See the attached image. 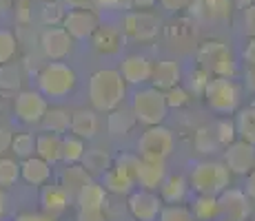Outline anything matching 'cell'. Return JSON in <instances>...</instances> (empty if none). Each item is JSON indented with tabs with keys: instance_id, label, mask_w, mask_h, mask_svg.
I'll return each mask as SVG.
<instances>
[{
	"instance_id": "obj_1",
	"label": "cell",
	"mask_w": 255,
	"mask_h": 221,
	"mask_svg": "<svg viewBox=\"0 0 255 221\" xmlns=\"http://www.w3.org/2000/svg\"><path fill=\"white\" fill-rule=\"evenodd\" d=\"M127 97V82L118 69H98L89 77V102L93 111L111 113L120 109Z\"/></svg>"
},
{
	"instance_id": "obj_2",
	"label": "cell",
	"mask_w": 255,
	"mask_h": 221,
	"mask_svg": "<svg viewBox=\"0 0 255 221\" xmlns=\"http://www.w3.org/2000/svg\"><path fill=\"white\" fill-rule=\"evenodd\" d=\"M231 186V173L222 161H198L191 166L189 173V188L198 195H220Z\"/></svg>"
},
{
	"instance_id": "obj_3",
	"label": "cell",
	"mask_w": 255,
	"mask_h": 221,
	"mask_svg": "<svg viewBox=\"0 0 255 221\" xmlns=\"http://www.w3.org/2000/svg\"><path fill=\"white\" fill-rule=\"evenodd\" d=\"M78 84L76 71L65 62H47L38 73V91L51 100H62Z\"/></svg>"
},
{
	"instance_id": "obj_4",
	"label": "cell",
	"mask_w": 255,
	"mask_h": 221,
	"mask_svg": "<svg viewBox=\"0 0 255 221\" xmlns=\"http://www.w3.org/2000/svg\"><path fill=\"white\" fill-rule=\"evenodd\" d=\"M131 113H133L135 122L144 126H158L164 122L169 106H166V97L162 91L153 86L138 88L131 97Z\"/></svg>"
},
{
	"instance_id": "obj_5",
	"label": "cell",
	"mask_w": 255,
	"mask_h": 221,
	"mask_svg": "<svg viewBox=\"0 0 255 221\" xmlns=\"http://www.w3.org/2000/svg\"><path fill=\"white\" fill-rule=\"evenodd\" d=\"M198 62H200V69H204L213 77H233L238 73L231 49L218 40H209L200 44Z\"/></svg>"
},
{
	"instance_id": "obj_6",
	"label": "cell",
	"mask_w": 255,
	"mask_h": 221,
	"mask_svg": "<svg viewBox=\"0 0 255 221\" xmlns=\"http://www.w3.org/2000/svg\"><path fill=\"white\" fill-rule=\"evenodd\" d=\"M175 148V137L166 126H146V131L140 135L138 144H135V155L142 159H153V161H166Z\"/></svg>"
},
{
	"instance_id": "obj_7",
	"label": "cell",
	"mask_w": 255,
	"mask_h": 221,
	"mask_svg": "<svg viewBox=\"0 0 255 221\" xmlns=\"http://www.w3.org/2000/svg\"><path fill=\"white\" fill-rule=\"evenodd\" d=\"M240 86L235 84L233 77H211L204 88V97H207V104L215 113H224V115H231L238 111L240 106Z\"/></svg>"
},
{
	"instance_id": "obj_8",
	"label": "cell",
	"mask_w": 255,
	"mask_h": 221,
	"mask_svg": "<svg viewBox=\"0 0 255 221\" xmlns=\"http://www.w3.org/2000/svg\"><path fill=\"white\" fill-rule=\"evenodd\" d=\"M135 164L138 155H120L116 164L102 175V186L107 193L114 195H129L135 188Z\"/></svg>"
},
{
	"instance_id": "obj_9",
	"label": "cell",
	"mask_w": 255,
	"mask_h": 221,
	"mask_svg": "<svg viewBox=\"0 0 255 221\" xmlns=\"http://www.w3.org/2000/svg\"><path fill=\"white\" fill-rule=\"evenodd\" d=\"M160 27H162L160 18L153 11H146V9H133L122 20V33L135 42L155 40L160 33Z\"/></svg>"
},
{
	"instance_id": "obj_10",
	"label": "cell",
	"mask_w": 255,
	"mask_h": 221,
	"mask_svg": "<svg viewBox=\"0 0 255 221\" xmlns=\"http://www.w3.org/2000/svg\"><path fill=\"white\" fill-rule=\"evenodd\" d=\"M47 109H49L47 97L40 91H33V88L18 91L16 97H13V115H16L18 122H22L27 126L40 124Z\"/></svg>"
},
{
	"instance_id": "obj_11",
	"label": "cell",
	"mask_w": 255,
	"mask_h": 221,
	"mask_svg": "<svg viewBox=\"0 0 255 221\" xmlns=\"http://www.w3.org/2000/svg\"><path fill=\"white\" fill-rule=\"evenodd\" d=\"M62 29L73 40H89L100 27V16L93 9H69L62 18Z\"/></svg>"
},
{
	"instance_id": "obj_12",
	"label": "cell",
	"mask_w": 255,
	"mask_h": 221,
	"mask_svg": "<svg viewBox=\"0 0 255 221\" xmlns=\"http://www.w3.org/2000/svg\"><path fill=\"white\" fill-rule=\"evenodd\" d=\"M131 217L135 221H155L160 210L164 208V201L155 190H133L129 193V201H127Z\"/></svg>"
},
{
	"instance_id": "obj_13",
	"label": "cell",
	"mask_w": 255,
	"mask_h": 221,
	"mask_svg": "<svg viewBox=\"0 0 255 221\" xmlns=\"http://www.w3.org/2000/svg\"><path fill=\"white\" fill-rule=\"evenodd\" d=\"M224 166L231 175H251L255 170V146L242 140H235L224 150Z\"/></svg>"
},
{
	"instance_id": "obj_14",
	"label": "cell",
	"mask_w": 255,
	"mask_h": 221,
	"mask_svg": "<svg viewBox=\"0 0 255 221\" xmlns=\"http://www.w3.org/2000/svg\"><path fill=\"white\" fill-rule=\"evenodd\" d=\"M73 38L62 27H47L40 33V49L51 62H58L71 53Z\"/></svg>"
},
{
	"instance_id": "obj_15",
	"label": "cell",
	"mask_w": 255,
	"mask_h": 221,
	"mask_svg": "<svg viewBox=\"0 0 255 221\" xmlns=\"http://www.w3.org/2000/svg\"><path fill=\"white\" fill-rule=\"evenodd\" d=\"M120 75L127 84L131 86H142L146 82H151V73H153V62L146 56H140V53H131V56H125L120 62Z\"/></svg>"
},
{
	"instance_id": "obj_16",
	"label": "cell",
	"mask_w": 255,
	"mask_h": 221,
	"mask_svg": "<svg viewBox=\"0 0 255 221\" xmlns=\"http://www.w3.org/2000/svg\"><path fill=\"white\" fill-rule=\"evenodd\" d=\"M218 201H220V210L227 219L231 221H247L251 219V204H249V197L244 190H238V188H227L218 195Z\"/></svg>"
},
{
	"instance_id": "obj_17",
	"label": "cell",
	"mask_w": 255,
	"mask_h": 221,
	"mask_svg": "<svg viewBox=\"0 0 255 221\" xmlns=\"http://www.w3.org/2000/svg\"><path fill=\"white\" fill-rule=\"evenodd\" d=\"M164 179H166L164 161L138 157V164H135V186H140L142 190H158Z\"/></svg>"
},
{
	"instance_id": "obj_18",
	"label": "cell",
	"mask_w": 255,
	"mask_h": 221,
	"mask_svg": "<svg viewBox=\"0 0 255 221\" xmlns=\"http://www.w3.org/2000/svg\"><path fill=\"white\" fill-rule=\"evenodd\" d=\"M151 82H153V88L164 93L182 82V69H180V65L175 60H160L153 65Z\"/></svg>"
},
{
	"instance_id": "obj_19",
	"label": "cell",
	"mask_w": 255,
	"mask_h": 221,
	"mask_svg": "<svg viewBox=\"0 0 255 221\" xmlns=\"http://www.w3.org/2000/svg\"><path fill=\"white\" fill-rule=\"evenodd\" d=\"M20 179L31 186H47L51 179V164H47L38 155L27 157L20 161Z\"/></svg>"
},
{
	"instance_id": "obj_20",
	"label": "cell",
	"mask_w": 255,
	"mask_h": 221,
	"mask_svg": "<svg viewBox=\"0 0 255 221\" xmlns=\"http://www.w3.org/2000/svg\"><path fill=\"white\" fill-rule=\"evenodd\" d=\"M191 11L195 9V16H204L209 20H229L233 11V0H193L189 4Z\"/></svg>"
},
{
	"instance_id": "obj_21",
	"label": "cell",
	"mask_w": 255,
	"mask_h": 221,
	"mask_svg": "<svg viewBox=\"0 0 255 221\" xmlns=\"http://www.w3.org/2000/svg\"><path fill=\"white\" fill-rule=\"evenodd\" d=\"M78 210H105L107 206V190L98 181H89L87 186H82L76 195Z\"/></svg>"
},
{
	"instance_id": "obj_22",
	"label": "cell",
	"mask_w": 255,
	"mask_h": 221,
	"mask_svg": "<svg viewBox=\"0 0 255 221\" xmlns=\"http://www.w3.org/2000/svg\"><path fill=\"white\" fill-rule=\"evenodd\" d=\"M98 126H100V122H98V115L96 111H87V109H78L71 113V135L80 137V140H93L98 133Z\"/></svg>"
},
{
	"instance_id": "obj_23",
	"label": "cell",
	"mask_w": 255,
	"mask_h": 221,
	"mask_svg": "<svg viewBox=\"0 0 255 221\" xmlns=\"http://www.w3.org/2000/svg\"><path fill=\"white\" fill-rule=\"evenodd\" d=\"M91 40L96 51L109 56V53H118L122 49V31L116 27H109V24H100L91 36Z\"/></svg>"
},
{
	"instance_id": "obj_24",
	"label": "cell",
	"mask_w": 255,
	"mask_h": 221,
	"mask_svg": "<svg viewBox=\"0 0 255 221\" xmlns=\"http://www.w3.org/2000/svg\"><path fill=\"white\" fill-rule=\"evenodd\" d=\"M69 197L71 195L62 188L60 184L58 186H42V193H40V204H42V210L47 215H60L62 210H67L69 206Z\"/></svg>"
},
{
	"instance_id": "obj_25",
	"label": "cell",
	"mask_w": 255,
	"mask_h": 221,
	"mask_svg": "<svg viewBox=\"0 0 255 221\" xmlns=\"http://www.w3.org/2000/svg\"><path fill=\"white\" fill-rule=\"evenodd\" d=\"M60 150H62V135L56 133H40L36 135V155L45 159L47 164H58L60 161Z\"/></svg>"
},
{
	"instance_id": "obj_26",
	"label": "cell",
	"mask_w": 255,
	"mask_h": 221,
	"mask_svg": "<svg viewBox=\"0 0 255 221\" xmlns=\"http://www.w3.org/2000/svg\"><path fill=\"white\" fill-rule=\"evenodd\" d=\"M189 193V179L184 175H166L160 186V199L166 204H182Z\"/></svg>"
},
{
	"instance_id": "obj_27",
	"label": "cell",
	"mask_w": 255,
	"mask_h": 221,
	"mask_svg": "<svg viewBox=\"0 0 255 221\" xmlns=\"http://www.w3.org/2000/svg\"><path fill=\"white\" fill-rule=\"evenodd\" d=\"M91 181V175L82 168V164H67V168L60 173V186L67 190L69 195L76 197L78 190L82 186H87Z\"/></svg>"
},
{
	"instance_id": "obj_28",
	"label": "cell",
	"mask_w": 255,
	"mask_h": 221,
	"mask_svg": "<svg viewBox=\"0 0 255 221\" xmlns=\"http://www.w3.org/2000/svg\"><path fill=\"white\" fill-rule=\"evenodd\" d=\"M193 213L195 221H215L222 217V210H220V201L218 195H198L193 201Z\"/></svg>"
},
{
	"instance_id": "obj_29",
	"label": "cell",
	"mask_w": 255,
	"mask_h": 221,
	"mask_svg": "<svg viewBox=\"0 0 255 221\" xmlns=\"http://www.w3.org/2000/svg\"><path fill=\"white\" fill-rule=\"evenodd\" d=\"M40 124H42V129L49 131V133L65 135L71 126V113L67 109H62V106H51V109H47Z\"/></svg>"
},
{
	"instance_id": "obj_30",
	"label": "cell",
	"mask_w": 255,
	"mask_h": 221,
	"mask_svg": "<svg viewBox=\"0 0 255 221\" xmlns=\"http://www.w3.org/2000/svg\"><path fill=\"white\" fill-rule=\"evenodd\" d=\"M80 164L89 175H105L107 170L111 168L114 159H111V155L102 148H87Z\"/></svg>"
},
{
	"instance_id": "obj_31",
	"label": "cell",
	"mask_w": 255,
	"mask_h": 221,
	"mask_svg": "<svg viewBox=\"0 0 255 221\" xmlns=\"http://www.w3.org/2000/svg\"><path fill=\"white\" fill-rule=\"evenodd\" d=\"M85 150H87L85 140H80V137L71 135V133L62 135L60 161H65V164H80V161H82V155H85Z\"/></svg>"
},
{
	"instance_id": "obj_32",
	"label": "cell",
	"mask_w": 255,
	"mask_h": 221,
	"mask_svg": "<svg viewBox=\"0 0 255 221\" xmlns=\"http://www.w3.org/2000/svg\"><path fill=\"white\" fill-rule=\"evenodd\" d=\"M135 126V117L131 111H122L116 109L109 113V120H107V129L114 137H122V135H129L131 129Z\"/></svg>"
},
{
	"instance_id": "obj_33",
	"label": "cell",
	"mask_w": 255,
	"mask_h": 221,
	"mask_svg": "<svg viewBox=\"0 0 255 221\" xmlns=\"http://www.w3.org/2000/svg\"><path fill=\"white\" fill-rule=\"evenodd\" d=\"M235 133H238V140L255 146V115L251 113V109L238 111V117H235Z\"/></svg>"
},
{
	"instance_id": "obj_34",
	"label": "cell",
	"mask_w": 255,
	"mask_h": 221,
	"mask_svg": "<svg viewBox=\"0 0 255 221\" xmlns=\"http://www.w3.org/2000/svg\"><path fill=\"white\" fill-rule=\"evenodd\" d=\"M193 146L198 153L202 155H209V153H215L220 148V142H218V135H215V129L211 126H200L195 131V137H193Z\"/></svg>"
},
{
	"instance_id": "obj_35",
	"label": "cell",
	"mask_w": 255,
	"mask_h": 221,
	"mask_svg": "<svg viewBox=\"0 0 255 221\" xmlns=\"http://www.w3.org/2000/svg\"><path fill=\"white\" fill-rule=\"evenodd\" d=\"M11 150L16 155V159H27V157L36 155V135L33 133H18L11 140Z\"/></svg>"
},
{
	"instance_id": "obj_36",
	"label": "cell",
	"mask_w": 255,
	"mask_h": 221,
	"mask_svg": "<svg viewBox=\"0 0 255 221\" xmlns=\"http://www.w3.org/2000/svg\"><path fill=\"white\" fill-rule=\"evenodd\" d=\"M22 84V67L16 62H7L0 67V88L2 91H16Z\"/></svg>"
},
{
	"instance_id": "obj_37",
	"label": "cell",
	"mask_w": 255,
	"mask_h": 221,
	"mask_svg": "<svg viewBox=\"0 0 255 221\" xmlns=\"http://www.w3.org/2000/svg\"><path fill=\"white\" fill-rule=\"evenodd\" d=\"M20 179V161L13 157H0V188H9Z\"/></svg>"
},
{
	"instance_id": "obj_38",
	"label": "cell",
	"mask_w": 255,
	"mask_h": 221,
	"mask_svg": "<svg viewBox=\"0 0 255 221\" xmlns=\"http://www.w3.org/2000/svg\"><path fill=\"white\" fill-rule=\"evenodd\" d=\"M65 4L58 2V0H51V2H45L40 9V22L45 27H60L62 18H65Z\"/></svg>"
},
{
	"instance_id": "obj_39",
	"label": "cell",
	"mask_w": 255,
	"mask_h": 221,
	"mask_svg": "<svg viewBox=\"0 0 255 221\" xmlns=\"http://www.w3.org/2000/svg\"><path fill=\"white\" fill-rule=\"evenodd\" d=\"M18 51V40L9 29H0V67L13 60Z\"/></svg>"
},
{
	"instance_id": "obj_40",
	"label": "cell",
	"mask_w": 255,
	"mask_h": 221,
	"mask_svg": "<svg viewBox=\"0 0 255 221\" xmlns=\"http://www.w3.org/2000/svg\"><path fill=\"white\" fill-rule=\"evenodd\" d=\"M155 221H195L191 208H186L182 204H169L160 210L158 219Z\"/></svg>"
},
{
	"instance_id": "obj_41",
	"label": "cell",
	"mask_w": 255,
	"mask_h": 221,
	"mask_svg": "<svg viewBox=\"0 0 255 221\" xmlns=\"http://www.w3.org/2000/svg\"><path fill=\"white\" fill-rule=\"evenodd\" d=\"M164 97H166V106H169V109H182V106H186L191 102V93L186 91L182 84L164 91Z\"/></svg>"
},
{
	"instance_id": "obj_42",
	"label": "cell",
	"mask_w": 255,
	"mask_h": 221,
	"mask_svg": "<svg viewBox=\"0 0 255 221\" xmlns=\"http://www.w3.org/2000/svg\"><path fill=\"white\" fill-rule=\"evenodd\" d=\"M215 135H218L220 146H224V148H227L229 144H233V142L238 140V133H235V122L220 120L218 124H215Z\"/></svg>"
},
{
	"instance_id": "obj_43",
	"label": "cell",
	"mask_w": 255,
	"mask_h": 221,
	"mask_svg": "<svg viewBox=\"0 0 255 221\" xmlns=\"http://www.w3.org/2000/svg\"><path fill=\"white\" fill-rule=\"evenodd\" d=\"M211 80V75L204 69H195L193 73H191V80H189V93H193V95H204V88H207V82Z\"/></svg>"
},
{
	"instance_id": "obj_44",
	"label": "cell",
	"mask_w": 255,
	"mask_h": 221,
	"mask_svg": "<svg viewBox=\"0 0 255 221\" xmlns=\"http://www.w3.org/2000/svg\"><path fill=\"white\" fill-rule=\"evenodd\" d=\"M244 33L249 38H255V2L244 7Z\"/></svg>"
},
{
	"instance_id": "obj_45",
	"label": "cell",
	"mask_w": 255,
	"mask_h": 221,
	"mask_svg": "<svg viewBox=\"0 0 255 221\" xmlns=\"http://www.w3.org/2000/svg\"><path fill=\"white\" fill-rule=\"evenodd\" d=\"M158 2L162 9H166V11L180 13V11H184V9H189V4L193 2V0H158Z\"/></svg>"
},
{
	"instance_id": "obj_46",
	"label": "cell",
	"mask_w": 255,
	"mask_h": 221,
	"mask_svg": "<svg viewBox=\"0 0 255 221\" xmlns=\"http://www.w3.org/2000/svg\"><path fill=\"white\" fill-rule=\"evenodd\" d=\"M29 7H31V0H16L13 9H16L18 22H29V18H31V13H29Z\"/></svg>"
},
{
	"instance_id": "obj_47",
	"label": "cell",
	"mask_w": 255,
	"mask_h": 221,
	"mask_svg": "<svg viewBox=\"0 0 255 221\" xmlns=\"http://www.w3.org/2000/svg\"><path fill=\"white\" fill-rule=\"evenodd\" d=\"M76 221H107L105 210H78Z\"/></svg>"
},
{
	"instance_id": "obj_48",
	"label": "cell",
	"mask_w": 255,
	"mask_h": 221,
	"mask_svg": "<svg viewBox=\"0 0 255 221\" xmlns=\"http://www.w3.org/2000/svg\"><path fill=\"white\" fill-rule=\"evenodd\" d=\"M11 140H13V133L7 126H0V157L11 148Z\"/></svg>"
},
{
	"instance_id": "obj_49",
	"label": "cell",
	"mask_w": 255,
	"mask_h": 221,
	"mask_svg": "<svg viewBox=\"0 0 255 221\" xmlns=\"http://www.w3.org/2000/svg\"><path fill=\"white\" fill-rule=\"evenodd\" d=\"M67 9H93V0H60Z\"/></svg>"
},
{
	"instance_id": "obj_50",
	"label": "cell",
	"mask_w": 255,
	"mask_h": 221,
	"mask_svg": "<svg viewBox=\"0 0 255 221\" xmlns=\"http://www.w3.org/2000/svg\"><path fill=\"white\" fill-rule=\"evenodd\" d=\"M120 4L129 7V0H93V7H100V9H116Z\"/></svg>"
},
{
	"instance_id": "obj_51",
	"label": "cell",
	"mask_w": 255,
	"mask_h": 221,
	"mask_svg": "<svg viewBox=\"0 0 255 221\" xmlns=\"http://www.w3.org/2000/svg\"><path fill=\"white\" fill-rule=\"evenodd\" d=\"M244 62L255 67V38H249L247 47H244Z\"/></svg>"
},
{
	"instance_id": "obj_52",
	"label": "cell",
	"mask_w": 255,
	"mask_h": 221,
	"mask_svg": "<svg viewBox=\"0 0 255 221\" xmlns=\"http://www.w3.org/2000/svg\"><path fill=\"white\" fill-rule=\"evenodd\" d=\"M244 84H247L249 91L255 93V67L253 65H247V69H244Z\"/></svg>"
},
{
	"instance_id": "obj_53",
	"label": "cell",
	"mask_w": 255,
	"mask_h": 221,
	"mask_svg": "<svg viewBox=\"0 0 255 221\" xmlns=\"http://www.w3.org/2000/svg\"><path fill=\"white\" fill-rule=\"evenodd\" d=\"M16 221H53L51 215H33V213H24L18 215Z\"/></svg>"
},
{
	"instance_id": "obj_54",
	"label": "cell",
	"mask_w": 255,
	"mask_h": 221,
	"mask_svg": "<svg viewBox=\"0 0 255 221\" xmlns=\"http://www.w3.org/2000/svg\"><path fill=\"white\" fill-rule=\"evenodd\" d=\"M244 193H247L249 199L255 201V170L251 175H247V186H244Z\"/></svg>"
},
{
	"instance_id": "obj_55",
	"label": "cell",
	"mask_w": 255,
	"mask_h": 221,
	"mask_svg": "<svg viewBox=\"0 0 255 221\" xmlns=\"http://www.w3.org/2000/svg\"><path fill=\"white\" fill-rule=\"evenodd\" d=\"M158 2V0H129V7H133V9H146L149 11L153 4Z\"/></svg>"
},
{
	"instance_id": "obj_56",
	"label": "cell",
	"mask_w": 255,
	"mask_h": 221,
	"mask_svg": "<svg viewBox=\"0 0 255 221\" xmlns=\"http://www.w3.org/2000/svg\"><path fill=\"white\" fill-rule=\"evenodd\" d=\"M4 213H7V195H4V190L0 188V221H2Z\"/></svg>"
},
{
	"instance_id": "obj_57",
	"label": "cell",
	"mask_w": 255,
	"mask_h": 221,
	"mask_svg": "<svg viewBox=\"0 0 255 221\" xmlns=\"http://www.w3.org/2000/svg\"><path fill=\"white\" fill-rule=\"evenodd\" d=\"M233 4H238V7H249V4H253V0H233Z\"/></svg>"
},
{
	"instance_id": "obj_58",
	"label": "cell",
	"mask_w": 255,
	"mask_h": 221,
	"mask_svg": "<svg viewBox=\"0 0 255 221\" xmlns=\"http://www.w3.org/2000/svg\"><path fill=\"white\" fill-rule=\"evenodd\" d=\"M9 7H11V2H9V0H0V11H7Z\"/></svg>"
},
{
	"instance_id": "obj_59",
	"label": "cell",
	"mask_w": 255,
	"mask_h": 221,
	"mask_svg": "<svg viewBox=\"0 0 255 221\" xmlns=\"http://www.w3.org/2000/svg\"><path fill=\"white\" fill-rule=\"evenodd\" d=\"M249 109H251V113L255 115V97H253V102H251V106H249Z\"/></svg>"
},
{
	"instance_id": "obj_60",
	"label": "cell",
	"mask_w": 255,
	"mask_h": 221,
	"mask_svg": "<svg viewBox=\"0 0 255 221\" xmlns=\"http://www.w3.org/2000/svg\"><path fill=\"white\" fill-rule=\"evenodd\" d=\"M36 2H42V4H45V2H51V0H36Z\"/></svg>"
},
{
	"instance_id": "obj_61",
	"label": "cell",
	"mask_w": 255,
	"mask_h": 221,
	"mask_svg": "<svg viewBox=\"0 0 255 221\" xmlns=\"http://www.w3.org/2000/svg\"><path fill=\"white\" fill-rule=\"evenodd\" d=\"M215 221H231V219H227V217H222V219H215Z\"/></svg>"
},
{
	"instance_id": "obj_62",
	"label": "cell",
	"mask_w": 255,
	"mask_h": 221,
	"mask_svg": "<svg viewBox=\"0 0 255 221\" xmlns=\"http://www.w3.org/2000/svg\"><path fill=\"white\" fill-rule=\"evenodd\" d=\"M247 221H255V219H247Z\"/></svg>"
}]
</instances>
